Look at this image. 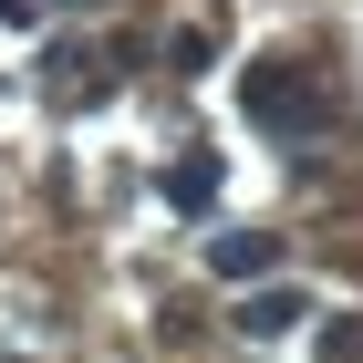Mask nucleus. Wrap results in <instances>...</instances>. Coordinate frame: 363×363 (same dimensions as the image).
<instances>
[{
	"label": "nucleus",
	"mask_w": 363,
	"mask_h": 363,
	"mask_svg": "<svg viewBox=\"0 0 363 363\" xmlns=\"http://www.w3.org/2000/svg\"><path fill=\"white\" fill-rule=\"evenodd\" d=\"M239 104H250V125L280 135V145H311L322 125H333V84H322V62H250Z\"/></svg>",
	"instance_id": "nucleus-1"
},
{
	"label": "nucleus",
	"mask_w": 363,
	"mask_h": 363,
	"mask_svg": "<svg viewBox=\"0 0 363 363\" xmlns=\"http://www.w3.org/2000/svg\"><path fill=\"white\" fill-rule=\"evenodd\" d=\"M301 291H291V280H270V291H250V301H239V333L250 342H270V333H301Z\"/></svg>",
	"instance_id": "nucleus-2"
},
{
	"label": "nucleus",
	"mask_w": 363,
	"mask_h": 363,
	"mask_svg": "<svg viewBox=\"0 0 363 363\" xmlns=\"http://www.w3.org/2000/svg\"><path fill=\"white\" fill-rule=\"evenodd\" d=\"M208 259H218L228 280H250V270H270V239H259V228H228V239H208Z\"/></svg>",
	"instance_id": "nucleus-3"
},
{
	"label": "nucleus",
	"mask_w": 363,
	"mask_h": 363,
	"mask_svg": "<svg viewBox=\"0 0 363 363\" xmlns=\"http://www.w3.org/2000/svg\"><path fill=\"white\" fill-rule=\"evenodd\" d=\"M167 197H177V208H208V197H218V156H177V167H167Z\"/></svg>",
	"instance_id": "nucleus-4"
},
{
	"label": "nucleus",
	"mask_w": 363,
	"mask_h": 363,
	"mask_svg": "<svg viewBox=\"0 0 363 363\" xmlns=\"http://www.w3.org/2000/svg\"><path fill=\"white\" fill-rule=\"evenodd\" d=\"M208 42H218V11H208V21H177V42H167L177 73H197V62H208Z\"/></svg>",
	"instance_id": "nucleus-5"
},
{
	"label": "nucleus",
	"mask_w": 363,
	"mask_h": 363,
	"mask_svg": "<svg viewBox=\"0 0 363 363\" xmlns=\"http://www.w3.org/2000/svg\"><path fill=\"white\" fill-rule=\"evenodd\" d=\"M322 353H333V363H363V311H353V322H333V333H322Z\"/></svg>",
	"instance_id": "nucleus-6"
}]
</instances>
